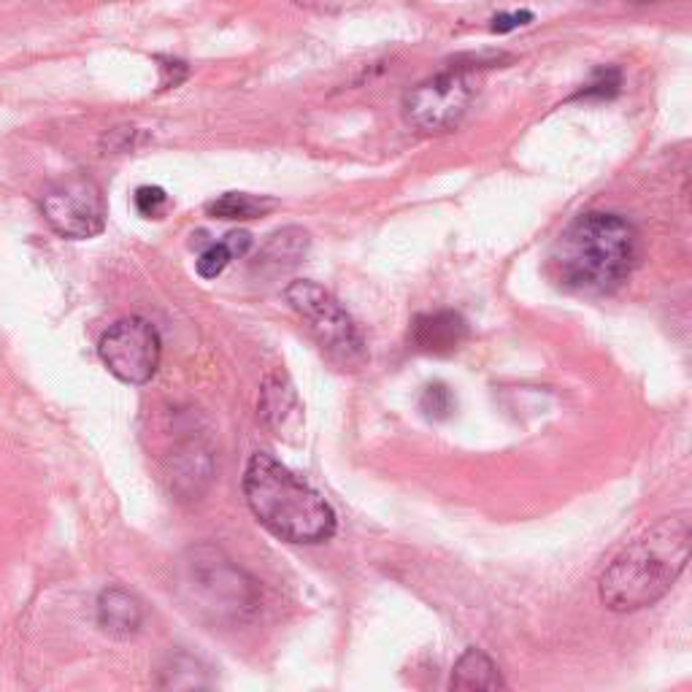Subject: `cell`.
I'll use <instances>...</instances> for the list:
<instances>
[{"label": "cell", "instance_id": "6da1fadb", "mask_svg": "<svg viewBox=\"0 0 692 692\" xmlns=\"http://www.w3.org/2000/svg\"><path fill=\"white\" fill-rule=\"evenodd\" d=\"M690 536L688 514H673L633 538L601 573L603 606L617 614L655 606L688 568Z\"/></svg>", "mask_w": 692, "mask_h": 692}, {"label": "cell", "instance_id": "7a4b0ae2", "mask_svg": "<svg viewBox=\"0 0 692 692\" xmlns=\"http://www.w3.org/2000/svg\"><path fill=\"white\" fill-rule=\"evenodd\" d=\"M636 228L612 211H587L576 217L552 252V271L568 289L587 295L614 293L638 265Z\"/></svg>", "mask_w": 692, "mask_h": 692}, {"label": "cell", "instance_id": "3957f363", "mask_svg": "<svg viewBox=\"0 0 692 692\" xmlns=\"http://www.w3.org/2000/svg\"><path fill=\"white\" fill-rule=\"evenodd\" d=\"M244 495L257 523L282 541L322 543L336 536V514L328 501L271 454H252Z\"/></svg>", "mask_w": 692, "mask_h": 692}, {"label": "cell", "instance_id": "277c9868", "mask_svg": "<svg viewBox=\"0 0 692 692\" xmlns=\"http://www.w3.org/2000/svg\"><path fill=\"white\" fill-rule=\"evenodd\" d=\"M179 590L189 606L215 623H241L260 606L257 582L215 543L187 549L179 565Z\"/></svg>", "mask_w": 692, "mask_h": 692}, {"label": "cell", "instance_id": "5b68a950", "mask_svg": "<svg viewBox=\"0 0 692 692\" xmlns=\"http://www.w3.org/2000/svg\"><path fill=\"white\" fill-rule=\"evenodd\" d=\"M284 298L293 306L295 315L304 319L309 333L315 336L317 344L333 363H339L347 371H358L369 360V349H365V339L358 322L339 304L336 295H330L328 289L315 282L304 279L289 284L284 289Z\"/></svg>", "mask_w": 692, "mask_h": 692}, {"label": "cell", "instance_id": "8992f818", "mask_svg": "<svg viewBox=\"0 0 692 692\" xmlns=\"http://www.w3.org/2000/svg\"><path fill=\"white\" fill-rule=\"evenodd\" d=\"M41 215L63 239L85 241L103 233L106 200L90 176L70 174L52 182L41 195Z\"/></svg>", "mask_w": 692, "mask_h": 692}, {"label": "cell", "instance_id": "52a82bcc", "mask_svg": "<svg viewBox=\"0 0 692 692\" xmlns=\"http://www.w3.org/2000/svg\"><path fill=\"white\" fill-rule=\"evenodd\" d=\"M98 354L109 374L125 384H146L157 374L163 341L155 325L144 317H125L100 336Z\"/></svg>", "mask_w": 692, "mask_h": 692}, {"label": "cell", "instance_id": "ba28073f", "mask_svg": "<svg viewBox=\"0 0 692 692\" xmlns=\"http://www.w3.org/2000/svg\"><path fill=\"white\" fill-rule=\"evenodd\" d=\"M473 98V87L463 70H443L419 81L414 90L406 92L404 111L409 125L419 133L439 135L449 133L460 125V120L469 111Z\"/></svg>", "mask_w": 692, "mask_h": 692}, {"label": "cell", "instance_id": "9c48e42d", "mask_svg": "<svg viewBox=\"0 0 692 692\" xmlns=\"http://www.w3.org/2000/svg\"><path fill=\"white\" fill-rule=\"evenodd\" d=\"M469 322H465L460 311L441 309L414 317L409 341L417 352L433 354V358H449V354L460 352V347L469 341Z\"/></svg>", "mask_w": 692, "mask_h": 692}, {"label": "cell", "instance_id": "30bf717a", "mask_svg": "<svg viewBox=\"0 0 692 692\" xmlns=\"http://www.w3.org/2000/svg\"><path fill=\"white\" fill-rule=\"evenodd\" d=\"M260 419L274 430L279 439H295L304 428V406H300L298 393L284 371H274L265 376L263 389H260Z\"/></svg>", "mask_w": 692, "mask_h": 692}, {"label": "cell", "instance_id": "8fae6325", "mask_svg": "<svg viewBox=\"0 0 692 692\" xmlns=\"http://www.w3.org/2000/svg\"><path fill=\"white\" fill-rule=\"evenodd\" d=\"M144 623V608L135 595L122 587H109L98 598V625L111 638H133Z\"/></svg>", "mask_w": 692, "mask_h": 692}, {"label": "cell", "instance_id": "7c38bea8", "mask_svg": "<svg viewBox=\"0 0 692 692\" xmlns=\"http://www.w3.org/2000/svg\"><path fill=\"white\" fill-rule=\"evenodd\" d=\"M306 252H309V233H306L304 228L289 224V228L276 230V233L265 241V246L257 254V268L263 271L295 268V265L306 257Z\"/></svg>", "mask_w": 692, "mask_h": 692}, {"label": "cell", "instance_id": "4fadbf2b", "mask_svg": "<svg viewBox=\"0 0 692 692\" xmlns=\"http://www.w3.org/2000/svg\"><path fill=\"white\" fill-rule=\"evenodd\" d=\"M452 690H506L504 677H501L498 666L482 652V649H465L460 660L454 662L452 679H449Z\"/></svg>", "mask_w": 692, "mask_h": 692}, {"label": "cell", "instance_id": "5bb4252c", "mask_svg": "<svg viewBox=\"0 0 692 692\" xmlns=\"http://www.w3.org/2000/svg\"><path fill=\"white\" fill-rule=\"evenodd\" d=\"M276 209V200L268 195H250V193H224L217 200L206 206L209 217L228 222H246L260 220L268 211Z\"/></svg>", "mask_w": 692, "mask_h": 692}, {"label": "cell", "instance_id": "9a60e30c", "mask_svg": "<svg viewBox=\"0 0 692 692\" xmlns=\"http://www.w3.org/2000/svg\"><path fill=\"white\" fill-rule=\"evenodd\" d=\"M419 411L430 419V422H443L454 414V395L447 384L433 382L425 387L422 398H419Z\"/></svg>", "mask_w": 692, "mask_h": 692}, {"label": "cell", "instance_id": "2e32d148", "mask_svg": "<svg viewBox=\"0 0 692 692\" xmlns=\"http://www.w3.org/2000/svg\"><path fill=\"white\" fill-rule=\"evenodd\" d=\"M133 204L141 217H146V220H160V217L165 215V209H168V193H165L163 187L144 185L135 189Z\"/></svg>", "mask_w": 692, "mask_h": 692}, {"label": "cell", "instance_id": "e0dca14e", "mask_svg": "<svg viewBox=\"0 0 692 692\" xmlns=\"http://www.w3.org/2000/svg\"><path fill=\"white\" fill-rule=\"evenodd\" d=\"M230 260H233V254H230L228 244L220 241V244H211V246H206L204 252H200L195 268H198V276H204V279H217V276H220L222 271L228 268Z\"/></svg>", "mask_w": 692, "mask_h": 692}, {"label": "cell", "instance_id": "ac0fdd59", "mask_svg": "<svg viewBox=\"0 0 692 692\" xmlns=\"http://www.w3.org/2000/svg\"><path fill=\"white\" fill-rule=\"evenodd\" d=\"M619 85H623V76H619L617 68H601L576 98H612V95L619 92Z\"/></svg>", "mask_w": 692, "mask_h": 692}, {"label": "cell", "instance_id": "d6986e66", "mask_svg": "<svg viewBox=\"0 0 692 692\" xmlns=\"http://www.w3.org/2000/svg\"><path fill=\"white\" fill-rule=\"evenodd\" d=\"M135 139H141V130L135 128H114L103 135V155H125V152L139 150Z\"/></svg>", "mask_w": 692, "mask_h": 692}, {"label": "cell", "instance_id": "ffe728a7", "mask_svg": "<svg viewBox=\"0 0 692 692\" xmlns=\"http://www.w3.org/2000/svg\"><path fill=\"white\" fill-rule=\"evenodd\" d=\"M536 20L534 11L528 9H519V11H504V14H495L493 22H490V31L504 35V33H512L517 31V28H525L530 25V22Z\"/></svg>", "mask_w": 692, "mask_h": 692}, {"label": "cell", "instance_id": "44dd1931", "mask_svg": "<svg viewBox=\"0 0 692 692\" xmlns=\"http://www.w3.org/2000/svg\"><path fill=\"white\" fill-rule=\"evenodd\" d=\"M160 63V90H171V87H179L182 81L189 76V68L182 61H174V57H157Z\"/></svg>", "mask_w": 692, "mask_h": 692}, {"label": "cell", "instance_id": "7402d4cb", "mask_svg": "<svg viewBox=\"0 0 692 692\" xmlns=\"http://www.w3.org/2000/svg\"><path fill=\"white\" fill-rule=\"evenodd\" d=\"M224 244H228V250L233 257H244L252 246V235L246 233V230H233V233L224 235Z\"/></svg>", "mask_w": 692, "mask_h": 692}, {"label": "cell", "instance_id": "603a6c76", "mask_svg": "<svg viewBox=\"0 0 692 692\" xmlns=\"http://www.w3.org/2000/svg\"><path fill=\"white\" fill-rule=\"evenodd\" d=\"M293 3L311 11H322V14H333V11H339L344 6V0H293Z\"/></svg>", "mask_w": 692, "mask_h": 692}]
</instances>
